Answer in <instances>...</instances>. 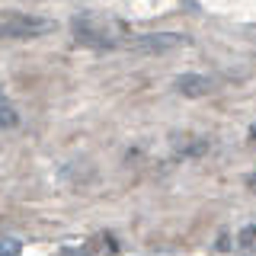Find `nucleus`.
I'll list each match as a JSON object with an SVG mask.
<instances>
[{"mask_svg":"<svg viewBox=\"0 0 256 256\" xmlns=\"http://www.w3.org/2000/svg\"><path fill=\"white\" fill-rule=\"evenodd\" d=\"M70 32H74V42L86 45V48H118L125 38V26L112 16H74L70 22Z\"/></svg>","mask_w":256,"mask_h":256,"instance_id":"1","label":"nucleus"},{"mask_svg":"<svg viewBox=\"0 0 256 256\" xmlns=\"http://www.w3.org/2000/svg\"><path fill=\"white\" fill-rule=\"evenodd\" d=\"M52 29L54 22L36 13H0V38H38Z\"/></svg>","mask_w":256,"mask_h":256,"instance_id":"2","label":"nucleus"},{"mask_svg":"<svg viewBox=\"0 0 256 256\" xmlns=\"http://www.w3.org/2000/svg\"><path fill=\"white\" fill-rule=\"evenodd\" d=\"M189 38L186 36H176V32H150V36H132V38H122L125 52H134V54H160V52H170V48H182Z\"/></svg>","mask_w":256,"mask_h":256,"instance_id":"3","label":"nucleus"},{"mask_svg":"<svg viewBox=\"0 0 256 256\" xmlns=\"http://www.w3.org/2000/svg\"><path fill=\"white\" fill-rule=\"evenodd\" d=\"M176 86H180L182 96H205L208 90H212V80L202 77V74H182L180 80H176Z\"/></svg>","mask_w":256,"mask_h":256,"instance_id":"4","label":"nucleus"},{"mask_svg":"<svg viewBox=\"0 0 256 256\" xmlns=\"http://www.w3.org/2000/svg\"><path fill=\"white\" fill-rule=\"evenodd\" d=\"M16 125H20V112L13 109L10 96L0 90V128H16Z\"/></svg>","mask_w":256,"mask_h":256,"instance_id":"5","label":"nucleus"},{"mask_svg":"<svg viewBox=\"0 0 256 256\" xmlns=\"http://www.w3.org/2000/svg\"><path fill=\"white\" fill-rule=\"evenodd\" d=\"M250 138H253V141H256V122H253V125H250Z\"/></svg>","mask_w":256,"mask_h":256,"instance_id":"6","label":"nucleus"}]
</instances>
